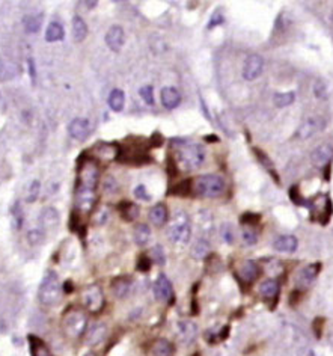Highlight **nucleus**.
<instances>
[{
	"label": "nucleus",
	"instance_id": "obj_36",
	"mask_svg": "<svg viewBox=\"0 0 333 356\" xmlns=\"http://www.w3.org/2000/svg\"><path fill=\"white\" fill-rule=\"evenodd\" d=\"M208 252H210V245H208L205 240H199V242L195 245V248H193V251H192V255H193L196 259H202V258H205V257L208 255Z\"/></svg>",
	"mask_w": 333,
	"mask_h": 356
},
{
	"label": "nucleus",
	"instance_id": "obj_19",
	"mask_svg": "<svg viewBox=\"0 0 333 356\" xmlns=\"http://www.w3.org/2000/svg\"><path fill=\"white\" fill-rule=\"evenodd\" d=\"M169 219V210L164 204H155L151 210H150V221L154 225H164Z\"/></svg>",
	"mask_w": 333,
	"mask_h": 356
},
{
	"label": "nucleus",
	"instance_id": "obj_1",
	"mask_svg": "<svg viewBox=\"0 0 333 356\" xmlns=\"http://www.w3.org/2000/svg\"><path fill=\"white\" fill-rule=\"evenodd\" d=\"M172 145H178V168L185 171H196L204 164L205 150L198 144H187L184 140L172 139Z\"/></svg>",
	"mask_w": 333,
	"mask_h": 356
},
{
	"label": "nucleus",
	"instance_id": "obj_48",
	"mask_svg": "<svg viewBox=\"0 0 333 356\" xmlns=\"http://www.w3.org/2000/svg\"><path fill=\"white\" fill-rule=\"evenodd\" d=\"M148 144H150V148H160L164 144V139H163L161 133L160 131L152 133V136L148 139Z\"/></svg>",
	"mask_w": 333,
	"mask_h": 356
},
{
	"label": "nucleus",
	"instance_id": "obj_9",
	"mask_svg": "<svg viewBox=\"0 0 333 356\" xmlns=\"http://www.w3.org/2000/svg\"><path fill=\"white\" fill-rule=\"evenodd\" d=\"M264 69V59L259 55H250L247 56L244 65H243V77L249 82L258 79Z\"/></svg>",
	"mask_w": 333,
	"mask_h": 356
},
{
	"label": "nucleus",
	"instance_id": "obj_47",
	"mask_svg": "<svg viewBox=\"0 0 333 356\" xmlns=\"http://www.w3.org/2000/svg\"><path fill=\"white\" fill-rule=\"evenodd\" d=\"M166 171H168V174H169L171 177H177V175H178L180 168H178L177 160H175L172 156H169L168 160H166Z\"/></svg>",
	"mask_w": 333,
	"mask_h": 356
},
{
	"label": "nucleus",
	"instance_id": "obj_58",
	"mask_svg": "<svg viewBox=\"0 0 333 356\" xmlns=\"http://www.w3.org/2000/svg\"><path fill=\"white\" fill-rule=\"evenodd\" d=\"M299 300H300V291H299V290H294V291L291 293V297H290V303H291L293 306H296Z\"/></svg>",
	"mask_w": 333,
	"mask_h": 356
},
{
	"label": "nucleus",
	"instance_id": "obj_30",
	"mask_svg": "<svg viewBox=\"0 0 333 356\" xmlns=\"http://www.w3.org/2000/svg\"><path fill=\"white\" fill-rule=\"evenodd\" d=\"M65 36V32H63V28L61 23H50L49 28H47V32H45V41L47 42H56V41H61L63 39Z\"/></svg>",
	"mask_w": 333,
	"mask_h": 356
},
{
	"label": "nucleus",
	"instance_id": "obj_26",
	"mask_svg": "<svg viewBox=\"0 0 333 356\" xmlns=\"http://www.w3.org/2000/svg\"><path fill=\"white\" fill-rule=\"evenodd\" d=\"M320 270H321V263H314L306 266L299 275V282H302L303 286H307V284H311L318 276Z\"/></svg>",
	"mask_w": 333,
	"mask_h": 356
},
{
	"label": "nucleus",
	"instance_id": "obj_40",
	"mask_svg": "<svg viewBox=\"0 0 333 356\" xmlns=\"http://www.w3.org/2000/svg\"><path fill=\"white\" fill-rule=\"evenodd\" d=\"M151 261H155L157 264H160V266H163L164 264V261H166V255H164V249L160 246V245H157V246H154L152 249H151Z\"/></svg>",
	"mask_w": 333,
	"mask_h": 356
},
{
	"label": "nucleus",
	"instance_id": "obj_44",
	"mask_svg": "<svg viewBox=\"0 0 333 356\" xmlns=\"http://www.w3.org/2000/svg\"><path fill=\"white\" fill-rule=\"evenodd\" d=\"M288 195H290L291 201H293L296 205H304V207L309 205V202H306V201L303 199V196L300 195V191H299V187H297V186H293V187L290 189Z\"/></svg>",
	"mask_w": 333,
	"mask_h": 356
},
{
	"label": "nucleus",
	"instance_id": "obj_50",
	"mask_svg": "<svg viewBox=\"0 0 333 356\" xmlns=\"http://www.w3.org/2000/svg\"><path fill=\"white\" fill-rule=\"evenodd\" d=\"M223 21H225L223 14H222L220 11H217V12H214V14L211 15V20H210V25H208V28L211 29V28L220 26V25H223Z\"/></svg>",
	"mask_w": 333,
	"mask_h": 356
},
{
	"label": "nucleus",
	"instance_id": "obj_22",
	"mask_svg": "<svg viewBox=\"0 0 333 356\" xmlns=\"http://www.w3.org/2000/svg\"><path fill=\"white\" fill-rule=\"evenodd\" d=\"M261 270H259V266L255 263L252 259H247L246 263L242 266L240 269V278L244 281V282H253L258 279Z\"/></svg>",
	"mask_w": 333,
	"mask_h": 356
},
{
	"label": "nucleus",
	"instance_id": "obj_57",
	"mask_svg": "<svg viewBox=\"0 0 333 356\" xmlns=\"http://www.w3.org/2000/svg\"><path fill=\"white\" fill-rule=\"evenodd\" d=\"M73 290H74V286H73V282H71V281H66L63 286H62V291H63L65 294L73 293Z\"/></svg>",
	"mask_w": 333,
	"mask_h": 356
},
{
	"label": "nucleus",
	"instance_id": "obj_4",
	"mask_svg": "<svg viewBox=\"0 0 333 356\" xmlns=\"http://www.w3.org/2000/svg\"><path fill=\"white\" fill-rule=\"evenodd\" d=\"M61 291H62V286L59 284V278L53 270H49L41 284H39V290H38V299L42 305L45 306H53L61 300Z\"/></svg>",
	"mask_w": 333,
	"mask_h": 356
},
{
	"label": "nucleus",
	"instance_id": "obj_37",
	"mask_svg": "<svg viewBox=\"0 0 333 356\" xmlns=\"http://www.w3.org/2000/svg\"><path fill=\"white\" fill-rule=\"evenodd\" d=\"M240 222L244 225V227H255L261 222V215L258 213H250V211H246L244 215L240 218Z\"/></svg>",
	"mask_w": 333,
	"mask_h": 356
},
{
	"label": "nucleus",
	"instance_id": "obj_23",
	"mask_svg": "<svg viewBox=\"0 0 333 356\" xmlns=\"http://www.w3.org/2000/svg\"><path fill=\"white\" fill-rule=\"evenodd\" d=\"M95 151H97V156H100L104 160H113L118 159V154H120V145L101 142V144L95 147Z\"/></svg>",
	"mask_w": 333,
	"mask_h": 356
},
{
	"label": "nucleus",
	"instance_id": "obj_42",
	"mask_svg": "<svg viewBox=\"0 0 333 356\" xmlns=\"http://www.w3.org/2000/svg\"><path fill=\"white\" fill-rule=\"evenodd\" d=\"M28 240L32 246H38L45 240V237H44V232L41 229H32L28 234Z\"/></svg>",
	"mask_w": 333,
	"mask_h": 356
},
{
	"label": "nucleus",
	"instance_id": "obj_60",
	"mask_svg": "<svg viewBox=\"0 0 333 356\" xmlns=\"http://www.w3.org/2000/svg\"><path fill=\"white\" fill-rule=\"evenodd\" d=\"M201 107H202V112H205V118L208 121H211V116H210V112H208V109H207V104L204 103V100H201Z\"/></svg>",
	"mask_w": 333,
	"mask_h": 356
},
{
	"label": "nucleus",
	"instance_id": "obj_15",
	"mask_svg": "<svg viewBox=\"0 0 333 356\" xmlns=\"http://www.w3.org/2000/svg\"><path fill=\"white\" fill-rule=\"evenodd\" d=\"M59 213L55 207H47L41 211V216H39V222L41 225L47 229V231H52L55 229L58 225H59Z\"/></svg>",
	"mask_w": 333,
	"mask_h": 356
},
{
	"label": "nucleus",
	"instance_id": "obj_27",
	"mask_svg": "<svg viewBox=\"0 0 333 356\" xmlns=\"http://www.w3.org/2000/svg\"><path fill=\"white\" fill-rule=\"evenodd\" d=\"M118 210L121 213V218L127 222H133L139 216V207L130 201H122L118 205Z\"/></svg>",
	"mask_w": 333,
	"mask_h": 356
},
{
	"label": "nucleus",
	"instance_id": "obj_13",
	"mask_svg": "<svg viewBox=\"0 0 333 356\" xmlns=\"http://www.w3.org/2000/svg\"><path fill=\"white\" fill-rule=\"evenodd\" d=\"M333 160V148L329 144H323L318 148L314 150L312 153V162L317 168H326L327 164H330Z\"/></svg>",
	"mask_w": 333,
	"mask_h": 356
},
{
	"label": "nucleus",
	"instance_id": "obj_20",
	"mask_svg": "<svg viewBox=\"0 0 333 356\" xmlns=\"http://www.w3.org/2000/svg\"><path fill=\"white\" fill-rule=\"evenodd\" d=\"M178 330H180V337L184 343H192L195 341L196 335H198V326L193 322H180L178 323Z\"/></svg>",
	"mask_w": 333,
	"mask_h": 356
},
{
	"label": "nucleus",
	"instance_id": "obj_16",
	"mask_svg": "<svg viewBox=\"0 0 333 356\" xmlns=\"http://www.w3.org/2000/svg\"><path fill=\"white\" fill-rule=\"evenodd\" d=\"M106 334H107V327L103 323L92 324L86 332V343L89 346H97L106 338Z\"/></svg>",
	"mask_w": 333,
	"mask_h": 356
},
{
	"label": "nucleus",
	"instance_id": "obj_63",
	"mask_svg": "<svg viewBox=\"0 0 333 356\" xmlns=\"http://www.w3.org/2000/svg\"><path fill=\"white\" fill-rule=\"evenodd\" d=\"M193 356H199V353H195V355H193Z\"/></svg>",
	"mask_w": 333,
	"mask_h": 356
},
{
	"label": "nucleus",
	"instance_id": "obj_39",
	"mask_svg": "<svg viewBox=\"0 0 333 356\" xmlns=\"http://www.w3.org/2000/svg\"><path fill=\"white\" fill-rule=\"evenodd\" d=\"M314 94H315V97L320 98V100H324L327 98V83L323 80V79H318L314 85Z\"/></svg>",
	"mask_w": 333,
	"mask_h": 356
},
{
	"label": "nucleus",
	"instance_id": "obj_28",
	"mask_svg": "<svg viewBox=\"0 0 333 356\" xmlns=\"http://www.w3.org/2000/svg\"><path fill=\"white\" fill-rule=\"evenodd\" d=\"M107 103H109V107L113 110V112H121L124 109V104H125V96L121 89H113L110 94H109V98H107Z\"/></svg>",
	"mask_w": 333,
	"mask_h": 356
},
{
	"label": "nucleus",
	"instance_id": "obj_32",
	"mask_svg": "<svg viewBox=\"0 0 333 356\" xmlns=\"http://www.w3.org/2000/svg\"><path fill=\"white\" fill-rule=\"evenodd\" d=\"M23 25H25V29L28 33H36L42 26V14L26 15L25 20H23Z\"/></svg>",
	"mask_w": 333,
	"mask_h": 356
},
{
	"label": "nucleus",
	"instance_id": "obj_14",
	"mask_svg": "<svg viewBox=\"0 0 333 356\" xmlns=\"http://www.w3.org/2000/svg\"><path fill=\"white\" fill-rule=\"evenodd\" d=\"M161 104L168 109V110H174L180 106L181 103V96H180V92L172 88V86H168V88H163L161 89Z\"/></svg>",
	"mask_w": 333,
	"mask_h": 356
},
{
	"label": "nucleus",
	"instance_id": "obj_41",
	"mask_svg": "<svg viewBox=\"0 0 333 356\" xmlns=\"http://www.w3.org/2000/svg\"><path fill=\"white\" fill-rule=\"evenodd\" d=\"M252 151H253V154H255V157L258 159V162L261 163V164H264V166H267L269 169H272V164H273V162H272V159L261 150V148H256V147H253L252 148Z\"/></svg>",
	"mask_w": 333,
	"mask_h": 356
},
{
	"label": "nucleus",
	"instance_id": "obj_8",
	"mask_svg": "<svg viewBox=\"0 0 333 356\" xmlns=\"http://www.w3.org/2000/svg\"><path fill=\"white\" fill-rule=\"evenodd\" d=\"M154 294L158 300L161 302H166V303H174V297H175V293H174V287L171 281L166 278L164 275H160L154 284Z\"/></svg>",
	"mask_w": 333,
	"mask_h": 356
},
{
	"label": "nucleus",
	"instance_id": "obj_3",
	"mask_svg": "<svg viewBox=\"0 0 333 356\" xmlns=\"http://www.w3.org/2000/svg\"><path fill=\"white\" fill-rule=\"evenodd\" d=\"M148 140L145 142H131V145H120V154H118V162L125 164H134L142 166L152 162V157L150 156V147H145Z\"/></svg>",
	"mask_w": 333,
	"mask_h": 356
},
{
	"label": "nucleus",
	"instance_id": "obj_10",
	"mask_svg": "<svg viewBox=\"0 0 333 356\" xmlns=\"http://www.w3.org/2000/svg\"><path fill=\"white\" fill-rule=\"evenodd\" d=\"M91 131H92V127L89 120H86V118H74V120L68 124V133L76 140L88 139Z\"/></svg>",
	"mask_w": 333,
	"mask_h": 356
},
{
	"label": "nucleus",
	"instance_id": "obj_7",
	"mask_svg": "<svg viewBox=\"0 0 333 356\" xmlns=\"http://www.w3.org/2000/svg\"><path fill=\"white\" fill-rule=\"evenodd\" d=\"M83 305L91 313H100L104 306V294L98 286H89L82 291Z\"/></svg>",
	"mask_w": 333,
	"mask_h": 356
},
{
	"label": "nucleus",
	"instance_id": "obj_31",
	"mask_svg": "<svg viewBox=\"0 0 333 356\" xmlns=\"http://www.w3.org/2000/svg\"><path fill=\"white\" fill-rule=\"evenodd\" d=\"M150 237H151V229H150V227L147 224L136 225V228H134V242L139 246H145L150 242Z\"/></svg>",
	"mask_w": 333,
	"mask_h": 356
},
{
	"label": "nucleus",
	"instance_id": "obj_61",
	"mask_svg": "<svg viewBox=\"0 0 333 356\" xmlns=\"http://www.w3.org/2000/svg\"><path fill=\"white\" fill-rule=\"evenodd\" d=\"M83 5H86V6H89V9H92L97 6V2H83Z\"/></svg>",
	"mask_w": 333,
	"mask_h": 356
},
{
	"label": "nucleus",
	"instance_id": "obj_59",
	"mask_svg": "<svg viewBox=\"0 0 333 356\" xmlns=\"http://www.w3.org/2000/svg\"><path fill=\"white\" fill-rule=\"evenodd\" d=\"M204 140L210 142V144H214V142H220V137L217 134H207L204 136Z\"/></svg>",
	"mask_w": 333,
	"mask_h": 356
},
{
	"label": "nucleus",
	"instance_id": "obj_38",
	"mask_svg": "<svg viewBox=\"0 0 333 356\" xmlns=\"http://www.w3.org/2000/svg\"><path fill=\"white\" fill-rule=\"evenodd\" d=\"M11 213H12V219H14V225H15V228L18 229L20 227H21V224H23V221H25V215H23V208H21V205H20V202L17 201L14 205H12V208H11Z\"/></svg>",
	"mask_w": 333,
	"mask_h": 356
},
{
	"label": "nucleus",
	"instance_id": "obj_49",
	"mask_svg": "<svg viewBox=\"0 0 333 356\" xmlns=\"http://www.w3.org/2000/svg\"><path fill=\"white\" fill-rule=\"evenodd\" d=\"M134 196L139 198V199H142V201H151V195L148 194L147 187H145L144 184H140V186H137V187L134 189Z\"/></svg>",
	"mask_w": 333,
	"mask_h": 356
},
{
	"label": "nucleus",
	"instance_id": "obj_12",
	"mask_svg": "<svg viewBox=\"0 0 333 356\" xmlns=\"http://www.w3.org/2000/svg\"><path fill=\"white\" fill-rule=\"evenodd\" d=\"M104 39H106V44H107V47H109L110 50H113V52H120V50L122 49L124 42H125L124 29H122L121 26H118V25L112 26V28L107 31Z\"/></svg>",
	"mask_w": 333,
	"mask_h": 356
},
{
	"label": "nucleus",
	"instance_id": "obj_43",
	"mask_svg": "<svg viewBox=\"0 0 333 356\" xmlns=\"http://www.w3.org/2000/svg\"><path fill=\"white\" fill-rule=\"evenodd\" d=\"M39 191H41V183L38 180H33L29 186V192H28V196H26V201L28 202H33L36 201L38 195H39Z\"/></svg>",
	"mask_w": 333,
	"mask_h": 356
},
{
	"label": "nucleus",
	"instance_id": "obj_25",
	"mask_svg": "<svg viewBox=\"0 0 333 356\" xmlns=\"http://www.w3.org/2000/svg\"><path fill=\"white\" fill-rule=\"evenodd\" d=\"M318 129H320V124H318V121L315 120V118H309V120H306V121L299 127L296 136L300 137L302 140H304V139L311 137Z\"/></svg>",
	"mask_w": 333,
	"mask_h": 356
},
{
	"label": "nucleus",
	"instance_id": "obj_17",
	"mask_svg": "<svg viewBox=\"0 0 333 356\" xmlns=\"http://www.w3.org/2000/svg\"><path fill=\"white\" fill-rule=\"evenodd\" d=\"M259 293L263 294L266 300H273V305L277 303V296H279V284L274 279H267L261 284Z\"/></svg>",
	"mask_w": 333,
	"mask_h": 356
},
{
	"label": "nucleus",
	"instance_id": "obj_54",
	"mask_svg": "<svg viewBox=\"0 0 333 356\" xmlns=\"http://www.w3.org/2000/svg\"><path fill=\"white\" fill-rule=\"evenodd\" d=\"M323 326H324V319H323V317H317V319L314 320V323H312V327H314V330H315V334H317L318 338L321 337Z\"/></svg>",
	"mask_w": 333,
	"mask_h": 356
},
{
	"label": "nucleus",
	"instance_id": "obj_55",
	"mask_svg": "<svg viewBox=\"0 0 333 356\" xmlns=\"http://www.w3.org/2000/svg\"><path fill=\"white\" fill-rule=\"evenodd\" d=\"M79 227H80L79 218H77L76 213H73V215H71V219H69V229H71V231H77Z\"/></svg>",
	"mask_w": 333,
	"mask_h": 356
},
{
	"label": "nucleus",
	"instance_id": "obj_56",
	"mask_svg": "<svg viewBox=\"0 0 333 356\" xmlns=\"http://www.w3.org/2000/svg\"><path fill=\"white\" fill-rule=\"evenodd\" d=\"M29 73H30V79H32V83H35V80H36V69H35V64H33V59H29Z\"/></svg>",
	"mask_w": 333,
	"mask_h": 356
},
{
	"label": "nucleus",
	"instance_id": "obj_52",
	"mask_svg": "<svg viewBox=\"0 0 333 356\" xmlns=\"http://www.w3.org/2000/svg\"><path fill=\"white\" fill-rule=\"evenodd\" d=\"M104 191H106V194H115V192L118 191V184H116V181H115L113 177H107V178H106V181H104Z\"/></svg>",
	"mask_w": 333,
	"mask_h": 356
},
{
	"label": "nucleus",
	"instance_id": "obj_45",
	"mask_svg": "<svg viewBox=\"0 0 333 356\" xmlns=\"http://www.w3.org/2000/svg\"><path fill=\"white\" fill-rule=\"evenodd\" d=\"M151 258L150 257H147V255H144V257H140L139 259H137V266H136V269L139 270V272H142V273H147V272H150L151 270Z\"/></svg>",
	"mask_w": 333,
	"mask_h": 356
},
{
	"label": "nucleus",
	"instance_id": "obj_34",
	"mask_svg": "<svg viewBox=\"0 0 333 356\" xmlns=\"http://www.w3.org/2000/svg\"><path fill=\"white\" fill-rule=\"evenodd\" d=\"M18 74V65L12 64V62H5L0 61V79L8 80L12 79Z\"/></svg>",
	"mask_w": 333,
	"mask_h": 356
},
{
	"label": "nucleus",
	"instance_id": "obj_21",
	"mask_svg": "<svg viewBox=\"0 0 333 356\" xmlns=\"http://www.w3.org/2000/svg\"><path fill=\"white\" fill-rule=\"evenodd\" d=\"M297 239L294 235H280L279 239L273 243V248L279 252H294L297 249Z\"/></svg>",
	"mask_w": 333,
	"mask_h": 356
},
{
	"label": "nucleus",
	"instance_id": "obj_29",
	"mask_svg": "<svg viewBox=\"0 0 333 356\" xmlns=\"http://www.w3.org/2000/svg\"><path fill=\"white\" fill-rule=\"evenodd\" d=\"M73 35H74L76 42H82L88 36V25H86V21L79 15H76L73 18Z\"/></svg>",
	"mask_w": 333,
	"mask_h": 356
},
{
	"label": "nucleus",
	"instance_id": "obj_35",
	"mask_svg": "<svg viewBox=\"0 0 333 356\" xmlns=\"http://www.w3.org/2000/svg\"><path fill=\"white\" fill-rule=\"evenodd\" d=\"M296 100V94L294 92H279L273 97V103L277 107H287L290 104H293Z\"/></svg>",
	"mask_w": 333,
	"mask_h": 356
},
{
	"label": "nucleus",
	"instance_id": "obj_6",
	"mask_svg": "<svg viewBox=\"0 0 333 356\" xmlns=\"http://www.w3.org/2000/svg\"><path fill=\"white\" fill-rule=\"evenodd\" d=\"M88 326V317L80 310H69L63 316V327L65 332L73 338L82 337Z\"/></svg>",
	"mask_w": 333,
	"mask_h": 356
},
{
	"label": "nucleus",
	"instance_id": "obj_62",
	"mask_svg": "<svg viewBox=\"0 0 333 356\" xmlns=\"http://www.w3.org/2000/svg\"><path fill=\"white\" fill-rule=\"evenodd\" d=\"M307 356H315V353H314V352H311V353H309Z\"/></svg>",
	"mask_w": 333,
	"mask_h": 356
},
{
	"label": "nucleus",
	"instance_id": "obj_33",
	"mask_svg": "<svg viewBox=\"0 0 333 356\" xmlns=\"http://www.w3.org/2000/svg\"><path fill=\"white\" fill-rule=\"evenodd\" d=\"M192 187H193V181L187 178L182 180L181 183H178L177 186L172 187V191L169 192V195H177V196H188L192 194Z\"/></svg>",
	"mask_w": 333,
	"mask_h": 356
},
{
	"label": "nucleus",
	"instance_id": "obj_18",
	"mask_svg": "<svg viewBox=\"0 0 333 356\" xmlns=\"http://www.w3.org/2000/svg\"><path fill=\"white\" fill-rule=\"evenodd\" d=\"M130 289H131V279L127 276H120L112 281V290L116 297L124 299L128 294Z\"/></svg>",
	"mask_w": 333,
	"mask_h": 356
},
{
	"label": "nucleus",
	"instance_id": "obj_11",
	"mask_svg": "<svg viewBox=\"0 0 333 356\" xmlns=\"http://www.w3.org/2000/svg\"><path fill=\"white\" fill-rule=\"evenodd\" d=\"M190 235H192V228L185 219L175 222L171 228V239L177 245H185L190 240Z\"/></svg>",
	"mask_w": 333,
	"mask_h": 356
},
{
	"label": "nucleus",
	"instance_id": "obj_24",
	"mask_svg": "<svg viewBox=\"0 0 333 356\" xmlns=\"http://www.w3.org/2000/svg\"><path fill=\"white\" fill-rule=\"evenodd\" d=\"M152 355L154 356H174L175 355V346L164 338H158L152 346Z\"/></svg>",
	"mask_w": 333,
	"mask_h": 356
},
{
	"label": "nucleus",
	"instance_id": "obj_46",
	"mask_svg": "<svg viewBox=\"0 0 333 356\" xmlns=\"http://www.w3.org/2000/svg\"><path fill=\"white\" fill-rule=\"evenodd\" d=\"M140 97L144 98V101L150 106L154 104V92H152V86H144L140 88Z\"/></svg>",
	"mask_w": 333,
	"mask_h": 356
},
{
	"label": "nucleus",
	"instance_id": "obj_53",
	"mask_svg": "<svg viewBox=\"0 0 333 356\" xmlns=\"http://www.w3.org/2000/svg\"><path fill=\"white\" fill-rule=\"evenodd\" d=\"M222 235H223V240L226 243H232L234 242V232H232L229 225H223L222 227Z\"/></svg>",
	"mask_w": 333,
	"mask_h": 356
},
{
	"label": "nucleus",
	"instance_id": "obj_2",
	"mask_svg": "<svg viewBox=\"0 0 333 356\" xmlns=\"http://www.w3.org/2000/svg\"><path fill=\"white\" fill-rule=\"evenodd\" d=\"M100 181V169L95 160L85 159L79 168V178L76 194H95Z\"/></svg>",
	"mask_w": 333,
	"mask_h": 356
},
{
	"label": "nucleus",
	"instance_id": "obj_51",
	"mask_svg": "<svg viewBox=\"0 0 333 356\" xmlns=\"http://www.w3.org/2000/svg\"><path fill=\"white\" fill-rule=\"evenodd\" d=\"M243 242L247 245V246H252L258 242V237H256V232H253L252 229H246L243 232Z\"/></svg>",
	"mask_w": 333,
	"mask_h": 356
},
{
	"label": "nucleus",
	"instance_id": "obj_5",
	"mask_svg": "<svg viewBox=\"0 0 333 356\" xmlns=\"http://www.w3.org/2000/svg\"><path fill=\"white\" fill-rule=\"evenodd\" d=\"M195 191L204 198H217L225 192V180L214 174L201 175L195 181Z\"/></svg>",
	"mask_w": 333,
	"mask_h": 356
}]
</instances>
